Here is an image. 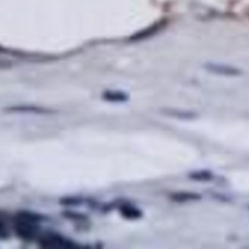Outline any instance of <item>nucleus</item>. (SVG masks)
I'll use <instances>...</instances> for the list:
<instances>
[{
	"label": "nucleus",
	"mask_w": 249,
	"mask_h": 249,
	"mask_svg": "<svg viewBox=\"0 0 249 249\" xmlns=\"http://www.w3.org/2000/svg\"><path fill=\"white\" fill-rule=\"evenodd\" d=\"M160 27H158L157 24H156L155 27H150V28H147V29H146V31L141 32V33L135 34V36H131L130 39H131V40H141V39L147 38V36H152V34L157 33V32L160 31Z\"/></svg>",
	"instance_id": "9d476101"
},
{
	"label": "nucleus",
	"mask_w": 249,
	"mask_h": 249,
	"mask_svg": "<svg viewBox=\"0 0 249 249\" xmlns=\"http://www.w3.org/2000/svg\"><path fill=\"white\" fill-rule=\"evenodd\" d=\"M12 65L9 61H2L0 60V70H7V68H11Z\"/></svg>",
	"instance_id": "f8f14e48"
},
{
	"label": "nucleus",
	"mask_w": 249,
	"mask_h": 249,
	"mask_svg": "<svg viewBox=\"0 0 249 249\" xmlns=\"http://www.w3.org/2000/svg\"><path fill=\"white\" fill-rule=\"evenodd\" d=\"M5 112L10 113H32V114H55V109L48 108V107L36 106V105H16V106H9L4 108Z\"/></svg>",
	"instance_id": "7ed1b4c3"
},
{
	"label": "nucleus",
	"mask_w": 249,
	"mask_h": 249,
	"mask_svg": "<svg viewBox=\"0 0 249 249\" xmlns=\"http://www.w3.org/2000/svg\"><path fill=\"white\" fill-rule=\"evenodd\" d=\"M203 68L208 71L209 73H214V74L223 75V77H238L242 74V71L233 66L225 65V63L219 62H206L203 65Z\"/></svg>",
	"instance_id": "f03ea898"
},
{
	"label": "nucleus",
	"mask_w": 249,
	"mask_h": 249,
	"mask_svg": "<svg viewBox=\"0 0 249 249\" xmlns=\"http://www.w3.org/2000/svg\"><path fill=\"white\" fill-rule=\"evenodd\" d=\"M39 245L44 248H73L77 246L66 237H62L60 235H53V233L45 236V237H41Z\"/></svg>",
	"instance_id": "20e7f679"
},
{
	"label": "nucleus",
	"mask_w": 249,
	"mask_h": 249,
	"mask_svg": "<svg viewBox=\"0 0 249 249\" xmlns=\"http://www.w3.org/2000/svg\"><path fill=\"white\" fill-rule=\"evenodd\" d=\"M101 97L105 101L112 102V104H123V102L129 101L130 96L126 91L123 90H105L101 94Z\"/></svg>",
	"instance_id": "423d86ee"
},
{
	"label": "nucleus",
	"mask_w": 249,
	"mask_h": 249,
	"mask_svg": "<svg viewBox=\"0 0 249 249\" xmlns=\"http://www.w3.org/2000/svg\"><path fill=\"white\" fill-rule=\"evenodd\" d=\"M15 232L22 240L32 241L36 237L39 232L38 223L16 215V218H15Z\"/></svg>",
	"instance_id": "f257e3e1"
},
{
	"label": "nucleus",
	"mask_w": 249,
	"mask_h": 249,
	"mask_svg": "<svg viewBox=\"0 0 249 249\" xmlns=\"http://www.w3.org/2000/svg\"><path fill=\"white\" fill-rule=\"evenodd\" d=\"M170 198H172V201L182 203V202L199 201L202 196L198 194H194V192H175V194L170 195Z\"/></svg>",
	"instance_id": "6e6552de"
},
{
	"label": "nucleus",
	"mask_w": 249,
	"mask_h": 249,
	"mask_svg": "<svg viewBox=\"0 0 249 249\" xmlns=\"http://www.w3.org/2000/svg\"><path fill=\"white\" fill-rule=\"evenodd\" d=\"M7 237H9V232H7L4 223L0 220V240H5V238H7Z\"/></svg>",
	"instance_id": "9b49d317"
},
{
	"label": "nucleus",
	"mask_w": 249,
	"mask_h": 249,
	"mask_svg": "<svg viewBox=\"0 0 249 249\" xmlns=\"http://www.w3.org/2000/svg\"><path fill=\"white\" fill-rule=\"evenodd\" d=\"M160 113L170 117V118L181 119V121H192V119L198 118V114L195 111H186V109L181 108H169V107H165V108L160 109Z\"/></svg>",
	"instance_id": "39448f33"
},
{
	"label": "nucleus",
	"mask_w": 249,
	"mask_h": 249,
	"mask_svg": "<svg viewBox=\"0 0 249 249\" xmlns=\"http://www.w3.org/2000/svg\"><path fill=\"white\" fill-rule=\"evenodd\" d=\"M189 178L195 181H211L214 175L209 170H197V172H192L191 174H189Z\"/></svg>",
	"instance_id": "1a4fd4ad"
},
{
	"label": "nucleus",
	"mask_w": 249,
	"mask_h": 249,
	"mask_svg": "<svg viewBox=\"0 0 249 249\" xmlns=\"http://www.w3.org/2000/svg\"><path fill=\"white\" fill-rule=\"evenodd\" d=\"M119 212L122 215L130 220H135V219H140L142 216V212L136 207L130 206V204H124V206L119 207Z\"/></svg>",
	"instance_id": "0eeeda50"
}]
</instances>
